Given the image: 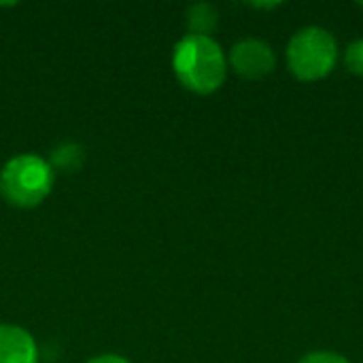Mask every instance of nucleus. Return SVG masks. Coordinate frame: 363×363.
I'll return each mask as SVG.
<instances>
[{
    "label": "nucleus",
    "instance_id": "0eeeda50",
    "mask_svg": "<svg viewBox=\"0 0 363 363\" xmlns=\"http://www.w3.org/2000/svg\"><path fill=\"white\" fill-rule=\"evenodd\" d=\"M83 162V151L81 147L72 145V143H66V145H60L57 149H53L51 157H49V164L51 168H62V170H77Z\"/></svg>",
    "mask_w": 363,
    "mask_h": 363
},
{
    "label": "nucleus",
    "instance_id": "20e7f679",
    "mask_svg": "<svg viewBox=\"0 0 363 363\" xmlns=\"http://www.w3.org/2000/svg\"><path fill=\"white\" fill-rule=\"evenodd\" d=\"M277 55L266 40L245 38L238 40L230 51V66L245 79H264L274 70Z\"/></svg>",
    "mask_w": 363,
    "mask_h": 363
},
{
    "label": "nucleus",
    "instance_id": "f257e3e1",
    "mask_svg": "<svg viewBox=\"0 0 363 363\" xmlns=\"http://www.w3.org/2000/svg\"><path fill=\"white\" fill-rule=\"evenodd\" d=\"M172 68L185 89L206 96L223 85L228 74V57L213 36L185 34L174 45Z\"/></svg>",
    "mask_w": 363,
    "mask_h": 363
},
{
    "label": "nucleus",
    "instance_id": "9d476101",
    "mask_svg": "<svg viewBox=\"0 0 363 363\" xmlns=\"http://www.w3.org/2000/svg\"><path fill=\"white\" fill-rule=\"evenodd\" d=\"M87 363H130L125 357L121 355H113V353H106V355H96L91 357Z\"/></svg>",
    "mask_w": 363,
    "mask_h": 363
},
{
    "label": "nucleus",
    "instance_id": "9b49d317",
    "mask_svg": "<svg viewBox=\"0 0 363 363\" xmlns=\"http://www.w3.org/2000/svg\"><path fill=\"white\" fill-rule=\"evenodd\" d=\"M253 6H257V9H274V6H281V2H253Z\"/></svg>",
    "mask_w": 363,
    "mask_h": 363
},
{
    "label": "nucleus",
    "instance_id": "f8f14e48",
    "mask_svg": "<svg viewBox=\"0 0 363 363\" xmlns=\"http://www.w3.org/2000/svg\"><path fill=\"white\" fill-rule=\"evenodd\" d=\"M359 6H362V9H363V2H359Z\"/></svg>",
    "mask_w": 363,
    "mask_h": 363
},
{
    "label": "nucleus",
    "instance_id": "6e6552de",
    "mask_svg": "<svg viewBox=\"0 0 363 363\" xmlns=\"http://www.w3.org/2000/svg\"><path fill=\"white\" fill-rule=\"evenodd\" d=\"M345 64L347 68L357 74V77H363V38H357L353 40L347 51H345Z\"/></svg>",
    "mask_w": 363,
    "mask_h": 363
},
{
    "label": "nucleus",
    "instance_id": "7ed1b4c3",
    "mask_svg": "<svg viewBox=\"0 0 363 363\" xmlns=\"http://www.w3.org/2000/svg\"><path fill=\"white\" fill-rule=\"evenodd\" d=\"M338 62V43L334 34L319 26L296 32L287 45V66L300 81H319L328 77Z\"/></svg>",
    "mask_w": 363,
    "mask_h": 363
},
{
    "label": "nucleus",
    "instance_id": "f03ea898",
    "mask_svg": "<svg viewBox=\"0 0 363 363\" xmlns=\"http://www.w3.org/2000/svg\"><path fill=\"white\" fill-rule=\"evenodd\" d=\"M53 179V168L45 157L23 153L4 164L0 172V194L13 206L32 208L51 194Z\"/></svg>",
    "mask_w": 363,
    "mask_h": 363
},
{
    "label": "nucleus",
    "instance_id": "39448f33",
    "mask_svg": "<svg viewBox=\"0 0 363 363\" xmlns=\"http://www.w3.org/2000/svg\"><path fill=\"white\" fill-rule=\"evenodd\" d=\"M38 349L34 338L17 325L0 323V363H36Z\"/></svg>",
    "mask_w": 363,
    "mask_h": 363
},
{
    "label": "nucleus",
    "instance_id": "1a4fd4ad",
    "mask_svg": "<svg viewBox=\"0 0 363 363\" xmlns=\"http://www.w3.org/2000/svg\"><path fill=\"white\" fill-rule=\"evenodd\" d=\"M300 363H351L345 355L340 353H334V351H315V353H308L304 355Z\"/></svg>",
    "mask_w": 363,
    "mask_h": 363
},
{
    "label": "nucleus",
    "instance_id": "423d86ee",
    "mask_svg": "<svg viewBox=\"0 0 363 363\" xmlns=\"http://www.w3.org/2000/svg\"><path fill=\"white\" fill-rule=\"evenodd\" d=\"M187 28L189 34L196 36H211V32L217 28L219 13L211 2H196L187 9Z\"/></svg>",
    "mask_w": 363,
    "mask_h": 363
}]
</instances>
